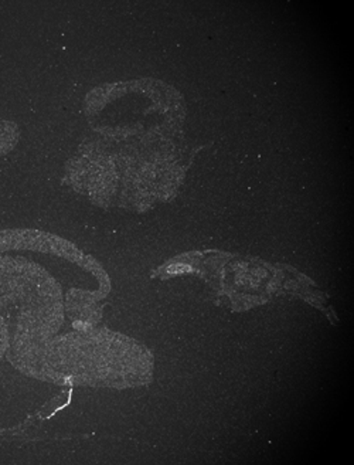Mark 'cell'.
<instances>
[{
    "instance_id": "cell-1",
    "label": "cell",
    "mask_w": 354,
    "mask_h": 465,
    "mask_svg": "<svg viewBox=\"0 0 354 465\" xmlns=\"http://www.w3.org/2000/svg\"><path fill=\"white\" fill-rule=\"evenodd\" d=\"M20 138L19 126L14 121H0V156L9 153Z\"/></svg>"
}]
</instances>
